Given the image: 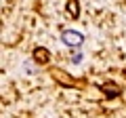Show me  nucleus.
Returning <instances> with one entry per match:
<instances>
[{"label":"nucleus","instance_id":"obj_1","mask_svg":"<svg viewBox=\"0 0 126 118\" xmlns=\"http://www.w3.org/2000/svg\"><path fill=\"white\" fill-rule=\"evenodd\" d=\"M61 42L69 49H78V46L84 44V34L78 32V30H65L61 34Z\"/></svg>","mask_w":126,"mask_h":118},{"label":"nucleus","instance_id":"obj_2","mask_svg":"<svg viewBox=\"0 0 126 118\" xmlns=\"http://www.w3.org/2000/svg\"><path fill=\"white\" fill-rule=\"evenodd\" d=\"M82 59H84V55H82L80 51H76V53H74L72 57H69V61H72L74 65H78V63H82Z\"/></svg>","mask_w":126,"mask_h":118}]
</instances>
